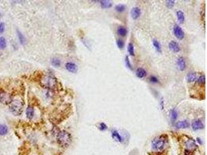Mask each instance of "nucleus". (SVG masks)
<instances>
[{
  "label": "nucleus",
  "instance_id": "nucleus-1",
  "mask_svg": "<svg viewBox=\"0 0 207 155\" xmlns=\"http://www.w3.org/2000/svg\"><path fill=\"white\" fill-rule=\"evenodd\" d=\"M168 143V137L166 134H161L152 140L151 147L156 152H162L166 148Z\"/></svg>",
  "mask_w": 207,
  "mask_h": 155
},
{
  "label": "nucleus",
  "instance_id": "nucleus-2",
  "mask_svg": "<svg viewBox=\"0 0 207 155\" xmlns=\"http://www.w3.org/2000/svg\"><path fill=\"white\" fill-rule=\"evenodd\" d=\"M23 100L21 98H13L11 103L9 105L10 112L15 116L21 115L23 110Z\"/></svg>",
  "mask_w": 207,
  "mask_h": 155
},
{
  "label": "nucleus",
  "instance_id": "nucleus-3",
  "mask_svg": "<svg viewBox=\"0 0 207 155\" xmlns=\"http://www.w3.org/2000/svg\"><path fill=\"white\" fill-rule=\"evenodd\" d=\"M40 84L48 89H54L57 85V81L55 76L51 74H47L41 77Z\"/></svg>",
  "mask_w": 207,
  "mask_h": 155
},
{
  "label": "nucleus",
  "instance_id": "nucleus-4",
  "mask_svg": "<svg viewBox=\"0 0 207 155\" xmlns=\"http://www.w3.org/2000/svg\"><path fill=\"white\" fill-rule=\"evenodd\" d=\"M57 140L62 147H68L71 142V136L68 132L61 130L57 134Z\"/></svg>",
  "mask_w": 207,
  "mask_h": 155
},
{
  "label": "nucleus",
  "instance_id": "nucleus-5",
  "mask_svg": "<svg viewBox=\"0 0 207 155\" xmlns=\"http://www.w3.org/2000/svg\"><path fill=\"white\" fill-rule=\"evenodd\" d=\"M13 99V96L10 92L3 89L0 92V103L3 105H10Z\"/></svg>",
  "mask_w": 207,
  "mask_h": 155
},
{
  "label": "nucleus",
  "instance_id": "nucleus-6",
  "mask_svg": "<svg viewBox=\"0 0 207 155\" xmlns=\"http://www.w3.org/2000/svg\"><path fill=\"white\" fill-rule=\"evenodd\" d=\"M185 146L186 147V151H189L190 152H193L198 147L197 143H195V140L192 138H188L186 141L185 142Z\"/></svg>",
  "mask_w": 207,
  "mask_h": 155
},
{
  "label": "nucleus",
  "instance_id": "nucleus-7",
  "mask_svg": "<svg viewBox=\"0 0 207 155\" xmlns=\"http://www.w3.org/2000/svg\"><path fill=\"white\" fill-rule=\"evenodd\" d=\"M173 33H174V34H175V36L176 37L178 38V39L182 40L184 38V37H185V34H184V31H183V30H182V29H181V28L178 25V24H175V25H174Z\"/></svg>",
  "mask_w": 207,
  "mask_h": 155
},
{
  "label": "nucleus",
  "instance_id": "nucleus-8",
  "mask_svg": "<svg viewBox=\"0 0 207 155\" xmlns=\"http://www.w3.org/2000/svg\"><path fill=\"white\" fill-rule=\"evenodd\" d=\"M204 123L201 120H195L192 123V128L194 131L202 130L204 128Z\"/></svg>",
  "mask_w": 207,
  "mask_h": 155
},
{
  "label": "nucleus",
  "instance_id": "nucleus-9",
  "mask_svg": "<svg viewBox=\"0 0 207 155\" xmlns=\"http://www.w3.org/2000/svg\"><path fill=\"white\" fill-rule=\"evenodd\" d=\"M111 135H112V138L115 141L119 142V143H123V140H124L122 136L120 135V134L117 130H112Z\"/></svg>",
  "mask_w": 207,
  "mask_h": 155
},
{
  "label": "nucleus",
  "instance_id": "nucleus-10",
  "mask_svg": "<svg viewBox=\"0 0 207 155\" xmlns=\"http://www.w3.org/2000/svg\"><path fill=\"white\" fill-rule=\"evenodd\" d=\"M168 47H169V49L174 53H178L181 50L179 43H178L177 41H175V40H172L170 42L169 44H168Z\"/></svg>",
  "mask_w": 207,
  "mask_h": 155
},
{
  "label": "nucleus",
  "instance_id": "nucleus-11",
  "mask_svg": "<svg viewBox=\"0 0 207 155\" xmlns=\"http://www.w3.org/2000/svg\"><path fill=\"white\" fill-rule=\"evenodd\" d=\"M65 68L67 71H68L69 72L75 73L77 71L78 67L76 64L74 63V62H71V61H68L67 63L65 64Z\"/></svg>",
  "mask_w": 207,
  "mask_h": 155
},
{
  "label": "nucleus",
  "instance_id": "nucleus-12",
  "mask_svg": "<svg viewBox=\"0 0 207 155\" xmlns=\"http://www.w3.org/2000/svg\"><path fill=\"white\" fill-rule=\"evenodd\" d=\"M141 14V10L139 7H134L130 11V15L133 20H137Z\"/></svg>",
  "mask_w": 207,
  "mask_h": 155
},
{
  "label": "nucleus",
  "instance_id": "nucleus-13",
  "mask_svg": "<svg viewBox=\"0 0 207 155\" xmlns=\"http://www.w3.org/2000/svg\"><path fill=\"white\" fill-rule=\"evenodd\" d=\"M190 124L188 120H181V121L177 122L175 123V126L178 129H187L189 127Z\"/></svg>",
  "mask_w": 207,
  "mask_h": 155
},
{
  "label": "nucleus",
  "instance_id": "nucleus-14",
  "mask_svg": "<svg viewBox=\"0 0 207 155\" xmlns=\"http://www.w3.org/2000/svg\"><path fill=\"white\" fill-rule=\"evenodd\" d=\"M177 65L178 67L179 68L180 71H184L186 68V61L185 58L182 57H180L178 58L177 60Z\"/></svg>",
  "mask_w": 207,
  "mask_h": 155
},
{
  "label": "nucleus",
  "instance_id": "nucleus-15",
  "mask_svg": "<svg viewBox=\"0 0 207 155\" xmlns=\"http://www.w3.org/2000/svg\"><path fill=\"white\" fill-rule=\"evenodd\" d=\"M197 73L195 71H191V72L188 73L186 75V80L188 82H193L197 79Z\"/></svg>",
  "mask_w": 207,
  "mask_h": 155
},
{
  "label": "nucleus",
  "instance_id": "nucleus-16",
  "mask_svg": "<svg viewBox=\"0 0 207 155\" xmlns=\"http://www.w3.org/2000/svg\"><path fill=\"white\" fill-rule=\"evenodd\" d=\"M34 108L32 106H29L26 109V118L28 120H31L34 116Z\"/></svg>",
  "mask_w": 207,
  "mask_h": 155
},
{
  "label": "nucleus",
  "instance_id": "nucleus-17",
  "mask_svg": "<svg viewBox=\"0 0 207 155\" xmlns=\"http://www.w3.org/2000/svg\"><path fill=\"white\" fill-rule=\"evenodd\" d=\"M117 33L119 36L124 37L126 36V34H127V29L125 26H120L117 28Z\"/></svg>",
  "mask_w": 207,
  "mask_h": 155
},
{
  "label": "nucleus",
  "instance_id": "nucleus-18",
  "mask_svg": "<svg viewBox=\"0 0 207 155\" xmlns=\"http://www.w3.org/2000/svg\"><path fill=\"white\" fill-rule=\"evenodd\" d=\"M146 75V70L143 68H138L136 70V76L137 78H139V79H144Z\"/></svg>",
  "mask_w": 207,
  "mask_h": 155
},
{
  "label": "nucleus",
  "instance_id": "nucleus-19",
  "mask_svg": "<svg viewBox=\"0 0 207 155\" xmlns=\"http://www.w3.org/2000/svg\"><path fill=\"white\" fill-rule=\"evenodd\" d=\"M100 2V6L103 9H109L111 8L112 6V2L110 1H106V0H103V1H99Z\"/></svg>",
  "mask_w": 207,
  "mask_h": 155
},
{
  "label": "nucleus",
  "instance_id": "nucleus-20",
  "mask_svg": "<svg viewBox=\"0 0 207 155\" xmlns=\"http://www.w3.org/2000/svg\"><path fill=\"white\" fill-rule=\"evenodd\" d=\"M16 33H17V37L20 43H21L22 45H24V44L26 43V38H25V37H24L23 34H22L21 32H20V30H18V29L16 30Z\"/></svg>",
  "mask_w": 207,
  "mask_h": 155
},
{
  "label": "nucleus",
  "instance_id": "nucleus-21",
  "mask_svg": "<svg viewBox=\"0 0 207 155\" xmlns=\"http://www.w3.org/2000/svg\"><path fill=\"white\" fill-rule=\"evenodd\" d=\"M8 126L5 124H0V136H5L8 134Z\"/></svg>",
  "mask_w": 207,
  "mask_h": 155
},
{
  "label": "nucleus",
  "instance_id": "nucleus-22",
  "mask_svg": "<svg viewBox=\"0 0 207 155\" xmlns=\"http://www.w3.org/2000/svg\"><path fill=\"white\" fill-rule=\"evenodd\" d=\"M176 15H177L178 22H179L180 24H183L184 22H185V14H184V12L182 11H181V10H178V11H177Z\"/></svg>",
  "mask_w": 207,
  "mask_h": 155
},
{
  "label": "nucleus",
  "instance_id": "nucleus-23",
  "mask_svg": "<svg viewBox=\"0 0 207 155\" xmlns=\"http://www.w3.org/2000/svg\"><path fill=\"white\" fill-rule=\"evenodd\" d=\"M170 115H171V120H172V123H175V122L177 120V118H178V112L177 110H176V109H172V110H171V112H170Z\"/></svg>",
  "mask_w": 207,
  "mask_h": 155
},
{
  "label": "nucleus",
  "instance_id": "nucleus-24",
  "mask_svg": "<svg viewBox=\"0 0 207 155\" xmlns=\"http://www.w3.org/2000/svg\"><path fill=\"white\" fill-rule=\"evenodd\" d=\"M206 83V76L205 75H202L198 77L196 79V84L199 85H205Z\"/></svg>",
  "mask_w": 207,
  "mask_h": 155
},
{
  "label": "nucleus",
  "instance_id": "nucleus-25",
  "mask_svg": "<svg viewBox=\"0 0 207 155\" xmlns=\"http://www.w3.org/2000/svg\"><path fill=\"white\" fill-rule=\"evenodd\" d=\"M153 45H154L156 51H158V53H161V45L159 41H158L157 40L154 39L153 40Z\"/></svg>",
  "mask_w": 207,
  "mask_h": 155
},
{
  "label": "nucleus",
  "instance_id": "nucleus-26",
  "mask_svg": "<svg viewBox=\"0 0 207 155\" xmlns=\"http://www.w3.org/2000/svg\"><path fill=\"white\" fill-rule=\"evenodd\" d=\"M51 62V65H53L54 67H56V68L60 67L61 65V60H60L59 58H57V57H54V58H52Z\"/></svg>",
  "mask_w": 207,
  "mask_h": 155
},
{
  "label": "nucleus",
  "instance_id": "nucleus-27",
  "mask_svg": "<svg viewBox=\"0 0 207 155\" xmlns=\"http://www.w3.org/2000/svg\"><path fill=\"white\" fill-rule=\"evenodd\" d=\"M127 51L130 56H134L135 55V51H134V46L132 43H129L127 46Z\"/></svg>",
  "mask_w": 207,
  "mask_h": 155
},
{
  "label": "nucleus",
  "instance_id": "nucleus-28",
  "mask_svg": "<svg viewBox=\"0 0 207 155\" xmlns=\"http://www.w3.org/2000/svg\"><path fill=\"white\" fill-rule=\"evenodd\" d=\"M6 39L4 37H0V50H5L6 47Z\"/></svg>",
  "mask_w": 207,
  "mask_h": 155
},
{
  "label": "nucleus",
  "instance_id": "nucleus-29",
  "mask_svg": "<svg viewBox=\"0 0 207 155\" xmlns=\"http://www.w3.org/2000/svg\"><path fill=\"white\" fill-rule=\"evenodd\" d=\"M115 10L118 12H123L126 10V6L123 4H118L115 6Z\"/></svg>",
  "mask_w": 207,
  "mask_h": 155
},
{
  "label": "nucleus",
  "instance_id": "nucleus-30",
  "mask_svg": "<svg viewBox=\"0 0 207 155\" xmlns=\"http://www.w3.org/2000/svg\"><path fill=\"white\" fill-rule=\"evenodd\" d=\"M98 129H99L100 131H106V130L108 129V126H107V125L105 123H103V122H101V123H99V124H98Z\"/></svg>",
  "mask_w": 207,
  "mask_h": 155
},
{
  "label": "nucleus",
  "instance_id": "nucleus-31",
  "mask_svg": "<svg viewBox=\"0 0 207 155\" xmlns=\"http://www.w3.org/2000/svg\"><path fill=\"white\" fill-rule=\"evenodd\" d=\"M149 81H150V82L152 83V84H158V83L160 82L158 77L154 76V75H151L149 78Z\"/></svg>",
  "mask_w": 207,
  "mask_h": 155
},
{
  "label": "nucleus",
  "instance_id": "nucleus-32",
  "mask_svg": "<svg viewBox=\"0 0 207 155\" xmlns=\"http://www.w3.org/2000/svg\"><path fill=\"white\" fill-rule=\"evenodd\" d=\"M117 47H118L120 49H123V47H124L125 46L124 41H123V40L122 39H117Z\"/></svg>",
  "mask_w": 207,
  "mask_h": 155
},
{
  "label": "nucleus",
  "instance_id": "nucleus-33",
  "mask_svg": "<svg viewBox=\"0 0 207 155\" xmlns=\"http://www.w3.org/2000/svg\"><path fill=\"white\" fill-rule=\"evenodd\" d=\"M125 63H126V67L128 68L129 69H130V70H133V67L132 65H131V63H130V58H129L128 56H126V57H125Z\"/></svg>",
  "mask_w": 207,
  "mask_h": 155
},
{
  "label": "nucleus",
  "instance_id": "nucleus-34",
  "mask_svg": "<svg viewBox=\"0 0 207 155\" xmlns=\"http://www.w3.org/2000/svg\"><path fill=\"white\" fill-rule=\"evenodd\" d=\"M175 2L173 1V0H168V1H166V6L169 9L172 8V7L175 6Z\"/></svg>",
  "mask_w": 207,
  "mask_h": 155
},
{
  "label": "nucleus",
  "instance_id": "nucleus-35",
  "mask_svg": "<svg viewBox=\"0 0 207 155\" xmlns=\"http://www.w3.org/2000/svg\"><path fill=\"white\" fill-rule=\"evenodd\" d=\"M6 29V26H5V24L2 22H0V34H3Z\"/></svg>",
  "mask_w": 207,
  "mask_h": 155
},
{
  "label": "nucleus",
  "instance_id": "nucleus-36",
  "mask_svg": "<svg viewBox=\"0 0 207 155\" xmlns=\"http://www.w3.org/2000/svg\"><path fill=\"white\" fill-rule=\"evenodd\" d=\"M160 105H161V109H164V98H161V101H160Z\"/></svg>",
  "mask_w": 207,
  "mask_h": 155
},
{
  "label": "nucleus",
  "instance_id": "nucleus-37",
  "mask_svg": "<svg viewBox=\"0 0 207 155\" xmlns=\"http://www.w3.org/2000/svg\"><path fill=\"white\" fill-rule=\"evenodd\" d=\"M197 141L199 142V144H201L202 143V140H200V139H199V138H197Z\"/></svg>",
  "mask_w": 207,
  "mask_h": 155
},
{
  "label": "nucleus",
  "instance_id": "nucleus-38",
  "mask_svg": "<svg viewBox=\"0 0 207 155\" xmlns=\"http://www.w3.org/2000/svg\"><path fill=\"white\" fill-rule=\"evenodd\" d=\"M1 90H2V89H1V88H0V92H1Z\"/></svg>",
  "mask_w": 207,
  "mask_h": 155
}]
</instances>
